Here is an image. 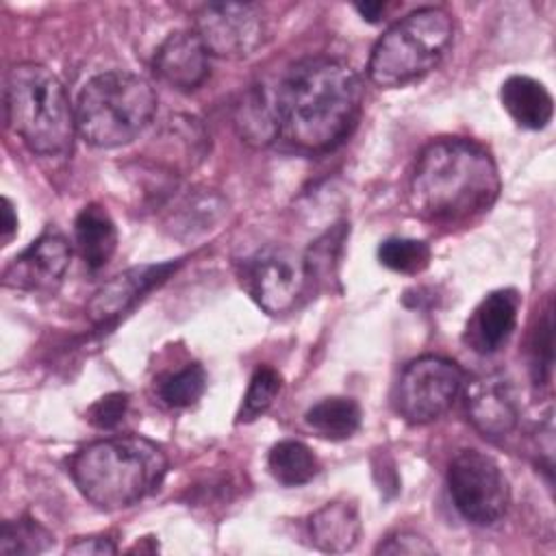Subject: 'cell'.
<instances>
[{
  "mask_svg": "<svg viewBox=\"0 0 556 556\" xmlns=\"http://www.w3.org/2000/svg\"><path fill=\"white\" fill-rule=\"evenodd\" d=\"M280 389H282L280 374L274 367L261 365L250 378L248 391H245L241 408L237 413V421L248 424V421H254L256 417H261L274 404Z\"/></svg>",
  "mask_w": 556,
  "mask_h": 556,
  "instance_id": "cell-25",
  "label": "cell"
},
{
  "mask_svg": "<svg viewBox=\"0 0 556 556\" xmlns=\"http://www.w3.org/2000/svg\"><path fill=\"white\" fill-rule=\"evenodd\" d=\"M4 109L9 126L35 154L72 152L76 113L63 83L46 65L26 61L9 70Z\"/></svg>",
  "mask_w": 556,
  "mask_h": 556,
  "instance_id": "cell-4",
  "label": "cell"
},
{
  "mask_svg": "<svg viewBox=\"0 0 556 556\" xmlns=\"http://www.w3.org/2000/svg\"><path fill=\"white\" fill-rule=\"evenodd\" d=\"M354 9L358 11V15L367 22H378L380 15L384 13L387 4L384 2H365V4H354Z\"/></svg>",
  "mask_w": 556,
  "mask_h": 556,
  "instance_id": "cell-32",
  "label": "cell"
},
{
  "mask_svg": "<svg viewBox=\"0 0 556 556\" xmlns=\"http://www.w3.org/2000/svg\"><path fill=\"white\" fill-rule=\"evenodd\" d=\"M2 245H7L15 232H17V215H15V206L9 198H2Z\"/></svg>",
  "mask_w": 556,
  "mask_h": 556,
  "instance_id": "cell-31",
  "label": "cell"
},
{
  "mask_svg": "<svg viewBox=\"0 0 556 556\" xmlns=\"http://www.w3.org/2000/svg\"><path fill=\"white\" fill-rule=\"evenodd\" d=\"M156 93L132 72H104L85 83L74 104L76 130L93 148H119L135 141L152 122Z\"/></svg>",
  "mask_w": 556,
  "mask_h": 556,
  "instance_id": "cell-5",
  "label": "cell"
},
{
  "mask_svg": "<svg viewBox=\"0 0 556 556\" xmlns=\"http://www.w3.org/2000/svg\"><path fill=\"white\" fill-rule=\"evenodd\" d=\"M232 124L245 143L256 148L271 143L276 137H280L276 96L263 85H252L235 104Z\"/></svg>",
  "mask_w": 556,
  "mask_h": 556,
  "instance_id": "cell-18",
  "label": "cell"
},
{
  "mask_svg": "<svg viewBox=\"0 0 556 556\" xmlns=\"http://www.w3.org/2000/svg\"><path fill=\"white\" fill-rule=\"evenodd\" d=\"M267 467L274 480L285 486H300L319 473V460L313 450L295 439L278 441L267 456Z\"/></svg>",
  "mask_w": 556,
  "mask_h": 556,
  "instance_id": "cell-21",
  "label": "cell"
},
{
  "mask_svg": "<svg viewBox=\"0 0 556 556\" xmlns=\"http://www.w3.org/2000/svg\"><path fill=\"white\" fill-rule=\"evenodd\" d=\"M345 241V228L339 224L337 228L328 230L324 237H319L304 256V267L308 280H328L334 276V265L341 252V245Z\"/></svg>",
  "mask_w": 556,
  "mask_h": 556,
  "instance_id": "cell-26",
  "label": "cell"
},
{
  "mask_svg": "<svg viewBox=\"0 0 556 556\" xmlns=\"http://www.w3.org/2000/svg\"><path fill=\"white\" fill-rule=\"evenodd\" d=\"M500 102L510 119L528 130H541L552 122L554 100L547 87L530 76H508L500 87Z\"/></svg>",
  "mask_w": 556,
  "mask_h": 556,
  "instance_id": "cell-16",
  "label": "cell"
},
{
  "mask_svg": "<svg viewBox=\"0 0 556 556\" xmlns=\"http://www.w3.org/2000/svg\"><path fill=\"white\" fill-rule=\"evenodd\" d=\"M152 67L165 85L193 91L208 76V52L195 30H176L156 48Z\"/></svg>",
  "mask_w": 556,
  "mask_h": 556,
  "instance_id": "cell-14",
  "label": "cell"
},
{
  "mask_svg": "<svg viewBox=\"0 0 556 556\" xmlns=\"http://www.w3.org/2000/svg\"><path fill=\"white\" fill-rule=\"evenodd\" d=\"M126 408H128L126 393H109L89 406L87 419L91 426H96L100 430H111L124 419Z\"/></svg>",
  "mask_w": 556,
  "mask_h": 556,
  "instance_id": "cell-28",
  "label": "cell"
},
{
  "mask_svg": "<svg viewBox=\"0 0 556 556\" xmlns=\"http://www.w3.org/2000/svg\"><path fill=\"white\" fill-rule=\"evenodd\" d=\"M165 473V452L139 434L93 441L70 460L76 489L100 510H119L141 502L161 486Z\"/></svg>",
  "mask_w": 556,
  "mask_h": 556,
  "instance_id": "cell-3",
  "label": "cell"
},
{
  "mask_svg": "<svg viewBox=\"0 0 556 556\" xmlns=\"http://www.w3.org/2000/svg\"><path fill=\"white\" fill-rule=\"evenodd\" d=\"M519 315V293L515 289H497L484 295L467 324V343L482 352H497L513 334Z\"/></svg>",
  "mask_w": 556,
  "mask_h": 556,
  "instance_id": "cell-15",
  "label": "cell"
},
{
  "mask_svg": "<svg viewBox=\"0 0 556 556\" xmlns=\"http://www.w3.org/2000/svg\"><path fill=\"white\" fill-rule=\"evenodd\" d=\"M117 552V545L109 536H80L67 545V554L76 556H111Z\"/></svg>",
  "mask_w": 556,
  "mask_h": 556,
  "instance_id": "cell-30",
  "label": "cell"
},
{
  "mask_svg": "<svg viewBox=\"0 0 556 556\" xmlns=\"http://www.w3.org/2000/svg\"><path fill=\"white\" fill-rule=\"evenodd\" d=\"M465 387L463 369L445 356H419L410 361L395 391L397 413L410 424H428L452 408Z\"/></svg>",
  "mask_w": 556,
  "mask_h": 556,
  "instance_id": "cell-8",
  "label": "cell"
},
{
  "mask_svg": "<svg viewBox=\"0 0 556 556\" xmlns=\"http://www.w3.org/2000/svg\"><path fill=\"white\" fill-rule=\"evenodd\" d=\"M204 391L206 374L198 363H189L172 374H165L156 384L159 400L169 408H187L195 404Z\"/></svg>",
  "mask_w": 556,
  "mask_h": 556,
  "instance_id": "cell-23",
  "label": "cell"
},
{
  "mask_svg": "<svg viewBox=\"0 0 556 556\" xmlns=\"http://www.w3.org/2000/svg\"><path fill=\"white\" fill-rule=\"evenodd\" d=\"M465 408L471 426L486 439L510 434L519 421L515 387L500 371L482 374L467 384Z\"/></svg>",
  "mask_w": 556,
  "mask_h": 556,
  "instance_id": "cell-13",
  "label": "cell"
},
{
  "mask_svg": "<svg viewBox=\"0 0 556 556\" xmlns=\"http://www.w3.org/2000/svg\"><path fill=\"white\" fill-rule=\"evenodd\" d=\"M274 96L280 137L300 150L321 152L341 143L354 128L363 83L350 65L311 56L289 67Z\"/></svg>",
  "mask_w": 556,
  "mask_h": 556,
  "instance_id": "cell-1",
  "label": "cell"
},
{
  "mask_svg": "<svg viewBox=\"0 0 556 556\" xmlns=\"http://www.w3.org/2000/svg\"><path fill=\"white\" fill-rule=\"evenodd\" d=\"M72 258L67 239L54 230H43L26 250H22L2 271V285L17 291H50L54 289Z\"/></svg>",
  "mask_w": 556,
  "mask_h": 556,
  "instance_id": "cell-12",
  "label": "cell"
},
{
  "mask_svg": "<svg viewBox=\"0 0 556 556\" xmlns=\"http://www.w3.org/2000/svg\"><path fill=\"white\" fill-rule=\"evenodd\" d=\"M241 282L263 311L269 315L287 313L298 304L308 282L304 256L276 245L258 250L243 263Z\"/></svg>",
  "mask_w": 556,
  "mask_h": 556,
  "instance_id": "cell-10",
  "label": "cell"
},
{
  "mask_svg": "<svg viewBox=\"0 0 556 556\" xmlns=\"http://www.w3.org/2000/svg\"><path fill=\"white\" fill-rule=\"evenodd\" d=\"M304 421L319 437L343 441L361 428V406L343 395L324 397L304 413Z\"/></svg>",
  "mask_w": 556,
  "mask_h": 556,
  "instance_id": "cell-20",
  "label": "cell"
},
{
  "mask_svg": "<svg viewBox=\"0 0 556 556\" xmlns=\"http://www.w3.org/2000/svg\"><path fill=\"white\" fill-rule=\"evenodd\" d=\"M74 241L91 271L104 267L117 248V228L100 204H87L74 222Z\"/></svg>",
  "mask_w": 556,
  "mask_h": 556,
  "instance_id": "cell-19",
  "label": "cell"
},
{
  "mask_svg": "<svg viewBox=\"0 0 556 556\" xmlns=\"http://www.w3.org/2000/svg\"><path fill=\"white\" fill-rule=\"evenodd\" d=\"M500 187L497 165L480 143L445 137L419 152L408 180V206L424 222L463 224L489 211Z\"/></svg>",
  "mask_w": 556,
  "mask_h": 556,
  "instance_id": "cell-2",
  "label": "cell"
},
{
  "mask_svg": "<svg viewBox=\"0 0 556 556\" xmlns=\"http://www.w3.org/2000/svg\"><path fill=\"white\" fill-rule=\"evenodd\" d=\"M554 324H552V306L543 313L539 319L532 339H530V369L534 382H547L552 374V361H554V337H552Z\"/></svg>",
  "mask_w": 556,
  "mask_h": 556,
  "instance_id": "cell-27",
  "label": "cell"
},
{
  "mask_svg": "<svg viewBox=\"0 0 556 556\" xmlns=\"http://www.w3.org/2000/svg\"><path fill=\"white\" fill-rule=\"evenodd\" d=\"M454 39V20L441 7H421L391 24L376 41L367 76L382 89L404 87L432 72Z\"/></svg>",
  "mask_w": 556,
  "mask_h": 556,
  "instance_id": "cell-6",
  "label": "cell"
},
{
  "mask_svg": "<svg viewBox=\"0 0 556 556\" xmlns=\"http://www.w3.org/2000/svg\"><path fill=\"white\" fill-rule=\"evenodd\" d=\"M378 258L387 269L413 276L424 271L430 265L432 252H430V245L421 239L391 237L380 243Z\"/></svg>",
  "mask_w": 556,
  "mask_h": 556,
  "instance_id": "cell-24",
  "label": "cell"
},
{
  "mask_svg": "<svg viewBox=\"0 0 556 556\" xmlns=\"http://www.w3.org/2000/svg\"><path fill=\"white\" fill-rule=\"evenodd\" d=\"M195 35L208 54L245 59L263 46L267 28L256 4L208 2L195 13Z\"/></svg>",
  "mask_w": 556,
  "mask_h": 556,
  "instance_id": "cell-9",
  "label": "cell"
},
{
  "mask_svg": "<svg viewBox=\"0 0 556 556\" xmlns=\"http://www.w3.org/2000/svg\"><path fill=\"white\" fill-rule=\"evenodd\" d=\"M308 532L321 552L343 554L350 552L361 536V517L350 502H328L317 508L308 519Z\"/></svg>",
  "mask_w": 556,
  "mask_h": 556,
  "instance_id": "cell-17",
  "label": "cell"
},
{
  "mask_svg": "<svg viewBox=\"0 0 556 556\" xmlns=\"http://www.w3.org/2000/svg\"><path fill=\"white\" fill-rule=\"evenodd\" d=\"M180 261L165 263H146L130 267L111 280H106L89 300L87 315L96 328L115 326L122 315L132 311L139 300H143L154 287L163 285L176 269Z\"/></svg>",
  "mask_w": 556,
  "mask_h": 556,
  "instance_id": "cell-11",
  "label": "cell"
},
{
  "mask_svg": "<svg viewBox=\"0 0 556 556\" xmlns=\"http://www.w3.org/2000/svg\"><path fill=\"white\" fill-rule=\"evenodd\" d=\"M54 545V534L33 517L7 519L0 530V554L35 556Z\"/></svg>",
  "mask_w": 556,
  "mask_h": 556,
  "instance_id": "cell-22",
  "label": "cell"
},
{
  "mask_svg": "<svg viewBox=\"0 0 556 556\" xmlns=\"http://www.w3.org/2000/svg\"><path fill=\"white\" fill-rule=\"evenodd\" d=\"M447 489L456 510L476 526H493L508 510V480L497 460L480 450H460L452 458Z\"/></svg>",
  "mask_w": 556,
  "mask_h": 556,
  "instance_id": "cell-7",
  "label": "cell"
},
{
  "mask_svg": "<svg viewBox=\"0 0 556 556\" xmlns=\"http://www.w3.org/2000/svg\"><path fill=\"white\" fill-rule=\"evenodd\" d=\"M376 554H391V556H424V554H437L434 545L424 539L417 532H395L387 536L376 549Z\"/></svg>",
  "mask_w": 556,
  "mask_h": 556,
  "instance_id": "cell-29",
  "label": "cell"
}]
</instances>
